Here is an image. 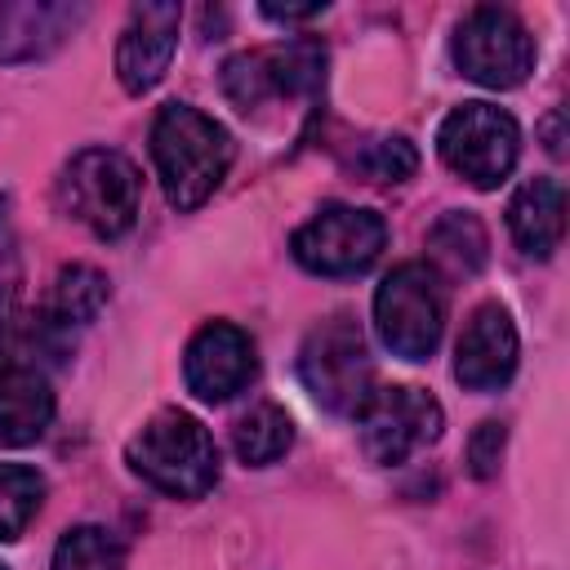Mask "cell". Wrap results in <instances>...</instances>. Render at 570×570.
Masks as SVG:
<instances>
[{"label":"cell","instance_id":"1","mask_svg":"<svg viewBox=\"0 0 570 570\" xmlns=\"http://www.w3.org/2000/svg\"><path fill=\"white\" fill-rule=\"evenodd\" d=\"M151 160L178 214L200 209L236 160L232 134L191 102H165L151 120Z\"/></svg>","mask_w":570,"mask_h":570},{"label":"cell","instance_id":"2","mask_svg":"<svg viewBox=\"0 0 570 570\" xmlns=\"http://www.w3.org/2000/svg\"><path fill=\"white\" fill-rule=\"evenodd\" d=\"M125 459L151 490L174 499H205L218 481V445L187 410L151 414L142 432L125 445Z\"/></svg>","mask_w":570,"mask_h":570},{"label":"cell","instance_id":"3","mask_svg":"<svg viewBox=\"0 0 570 570\" xmlns=\"http://www.w3.org/2000/svg\"><path fill=\"white\" fill-rule=\"evenodd\" d=\"M58 205L98 240H116L138 223V205H142L138 165L116 147H85L58 174Z\"/></svg>","mask_w":570,"mask_h":570},{"label":"cell","instance_id":"4","mask_svg":"<svg viewBox=\"0 0 570 570\" xmlns=\"http://www.w3.org/2000/svg\"><path fill=\"white\" fill-rule=\"evenodd\" d=\"M325 85V49L321 40H289L267 49H245L223 62V94L236 111L258 116L263 107L307 102Z\"/></svg>","mask_w":570,"mask_h":570},{"label":"cell","instance_id":"5","mask_svg":"<svg viewBox=\"0 0 570 570\" xmlns=\"http://www.w3.org/2000/svg\"><path fill=\"white\" fill-rule=\"evenodd\" d=\"M374 325L392 356L428 361L445 330V289L428 263L392 267L374 289Z\"/></svg>","mask_w":570,"mask_h":570},{"label":"cell","instance_id":"6","mask_svg":"<svg viewBox=\"0 0 570 570\" xmlns=\"http://www.w3.org/2000/svg\"><path fill=\"white\" fill-rule=\"evenodd\" d=\"M298 379L330 414H356L365 405V396L374 392V365L365 352V334L347 312L321 321L303 338Z\"/></svg>","mask_w":570,"mask_h":570},{"label":"cell","instance_id":"7","mask_svg":"<svg viewBox=\"0 0 570 570\" xmlns=\"http://www.w3.org/2000/svg\"><path fill=\"white\" fill-rule=\"evenodd\" d=\"M436 151L459 178L490 191L512 174L517 151H521V129L494 102H463L441 120Z\"/></svg>","mask_w":570,"mask_h":570},{"label":"cell","instance_id":"8","mask_svg":"<svg viewBox=\"0 0 570 570\" xmlns=\"http://www.w3.org/2000/svg\"><path fill=\"white\" fill-rule=\"evenodd\" d=\"M454 67L485 85V89H512L534 71V36L512 9L476 4L454 27Z\"/></svg>","mask_w":570,"mask_h":570},{"label":"cell","instance_id":"9","mask_svg":"<svg viewBox=\"0 0 570 570\" xmlns=\"http://www.w3.org/2000/svg\"><path fill=\"white\" fill-rule=\"evenodd\" d=\"M356 428H361L365 459L379 468H396L441 436L445 414L432 392L392 383V387H374L365 396V405L356 410Z\"/></svg>","mask_w":570,"mask_h":570},{"label":"cell","instance_id":"10","mask_svg":"<svg viewBox=\"0 0 570 570\" xmlns=\"http://www.w3.org/2000/svg\"><path fill=\"white\" fill-rule=\"evenodd\" d=\"M387 245V223L374 209L356 205H325L316 209L294 236L289 254L312 276H356L365 272Z\"/></svg>","mask_w":570,"mask_h":570},{"label":"cell","instance_id":"11","mask_svg":"<svg viewBox=\"0 0 570 570\" xmlns=\"http://www.w3.org/2000/svg\"><path fill=\"white\" fill-rule=\"evenodd\" d=\"M258 361H254V343L240 325L232 321H209L191 334L187 352H183V379H187V392H196L200 401L218 405V401H232L236 392L249 387Z\"/></svg>","mask_w":570,"mask_h":570},{"label":"cell","instance_id":"12","mask_svg":"<svg viewBox=\"0 0 570 570\" xmlns=\"http://www.w3.org/2000/svg\"><path fill=\"white\" fill-rule=\"evenodd\" d=\"M517 325L503 303H481L459 343H454V379L468 392H499L517 374Z\"/></svg>","mask_w":570,"mask_h":570},{"label":"cell","instance_id":"13","mask_svg":"<svg viewBox=\"0 0 570 570\" xmlns=\"http://www.w3.org/2000/svg\"><path fill=\"white\" fill-rule=\"evenodd\" d=\"M178 27H183L178 4H134L129 9V22L116 45V76L129 94H147L160 85V76L174 62V49H178Z\"/></svg>","mask_w":570,"mask_h":570},{"label":"cell","instance_id":"14","mask_svg":"<svg viewBox=\"0 0 570 570\" xmlns=\"http://www.w3.org/2000/svg\"><path fill=\"white\" fill-rule=\"evenodd\" d=\"M89 18V4L67 0H4L0 4V62L22 67L58 53L76 27Z\"/></svg>","mask_w":570,"mask_h":570},{"label":"cell","instance_id":"15","mask_svg":"<svg viewBox=\"0 0 570 570\" xmlns=\"http://www.w3.org/2000/svg\"><path fill=\"white\" fill-rule=\"evenodd\" d=\"M508 232L530 258H548L566 236V191L557 178H530L508 200Z\"/></svg>","mask_w":570,"mask_h":570},{"label":"cell","instance_id":"16","mask_svg":"<svg viewBox=\"0 0 570 570\" xmlns=\"http://www.w3.org/2000/svg\"><path fill=\"white\" fill-rule=\"evenodd\" d=\"M53 419L49 379L31 365H0V445H31Z\"/></svg>","mask_w":570,"mask_h":570},{"label":"cell","instance_id":"17","mask_svg":"<svg viewBox=\"0 0 570 570\" xmlns=\"http://www.w3.org/2000/svg\"><path fill=\"white\" fill-rule=\"evenodd\" d=\"M107 307V276L89 263H71L53 276L49 285V298L40 307V321L49 330H58L62 338H71V330L89 325L98 312Z\"/></svg>","mask_w":570,"mask_h":570},{"label":"cell","instance_id":"18","mask_svg":"<svg viewBox=\"0 0 570 570\" xmlns=\"http://www.w3.org/2000/svg\"><path fill=\"white\" fill-rule=\"evenodd\" d=\"M289 445H294V423H289V414H285L281 405H272V401H254V405L240 410L236 423H232V450H236V459L249 463V468L276 463Z\"/></svg>","mask_w":570,"mask_h":570},{"label":"cell","instance_id":"19","mask_svg":"<svg viewBox=\"0 0 570 570\" xmlns=\"http://www.w3.org/2000/svg\"><path fill=\"white\" fill-rule=\"evenodd\" d=\"M428 245H432V258H436V263H445L450 272H463V276L481 272V267H485V254H490L485 227H481V218L468 214V209L441 214V218L432 223V232H428Z\"/></svg>","mask_w":570,"mask_h":570},{"label":"cell","instance_id":"20","mask_svg":"<svg viewBox=\"0 0 570 570\" xmlns=\"http://www.w3.org/2000/svg\"><path fill=\"white\" fill-rule=\"evenodd\" d=\"M45 503V476L27 463H0V539H18Z\"/></svg>","mask_w":570,"mask_h":570},{"label":"cell","instance_id":"21","mask_svg":"<svg viewBox=\"0 0 570 570\" xmlns=\"http://www.w3.org/2000/svg\"><path fill=\"white\" fill-rule=\"evenodd\" d=\"M49 570H125V548L102 525H76L58 539Z\"/></svg>","mask_w":570,"mask_h":570},{"label":"cell","instance_id":"22","mask_svg":"<svg viewBox=\"0 0 570 570\" xmlns=\"http://www.w3.org/2000/svg\"><path fill=\"white\" fill-rule=\"evenodd\" d=\"M356 169L370 183H405L419 169V151L405 138H370L356 151Z\"/></svg>","mask_w":570,"mask_h":570},{"label":"cell","instance_id":"23","mask_svg":"<svg viewBox=\"0 0 570 570\" xmlns=\"http://www.w3.org/2000/svg\"><path fill=\"white\" fill-rule=\"evenodd\" d=\"M503 441H508V428L499 419H485L476 423V432L468 436V468L472 476H494L499 472V459H503Z\"/></svg>","mask_w":570,"mask_h":570},{"label":"cell","instance_id":"24","mask_svg":"<svg viewBox=\"0 0 570 570\" xmlns=\"http://www.w3.org/2000/svg\"><path fill=\"white\" fill-rule=\"evenodd\" d=\"M258 13L272 18V22H307V18L325 13V4H263Z\"/></svg>","mask_w":570,"mask_h":570},{"label":"cell","instance_id":"25","mask_svg":"<svg viewBox=\"0 0 570 570\" xmlns=\"http://www.w3.org/2000/svg\"><path fill=\"white\" fill-rule=\"evenodd\" d=\"M0 570H9V566H0Z\"/></svg>","mask_w":570,"mask_h":570}]
</instances>
